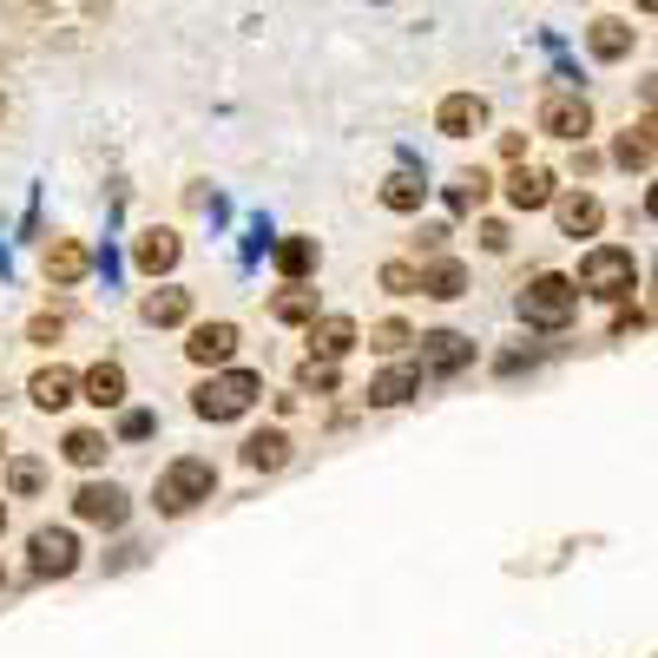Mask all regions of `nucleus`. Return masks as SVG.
<instances>
[{
	"mask_svg": "<svg viewBox=\"0 0 658 658\" xmlns=\"http://www.w3.org/2000/svg\"><path fill=\"white\" fill-rule=\"evenodd\" d=\"M231 349H237V323H198V330H191V343H185V356H191L198 369L231 363Z\"/></svg>",
	"mask_w": 658,
	"mask_h": 658,
	"instance_id": "1a4fd4ad",
	"label": "nucleus"
},
{
	"mask_svg": "<svg viewBox=\"0 0 658 658\" xmlns=\"http://www.w3.org/2000/svg\"><path fill=\"white\" fill-rule=\"evenodd\" d=\"M573 310H580V290H573V277H560V270H547V277H534V283L521 290V316H527L534 330H567Z\"/></svg>",
	"mask_w": 658,
	"mask_h": 658,
	"instance_id": "f257e3e1",
	"label": "nucleus"
},
{
	"mask_svg": "<svg viewBox=\"0 0 658 658\" xmlns=\"http://www.w3.org/2000/svg\"><path fill=\"white\" fill-rule=\"evenodd\" d=\"M86 270H92L86 244H73V237H53V244H46V283H79Z\"/></svg>",
	"mask_w": 658,
	"mask_h": 658,
	"instance_id": "9b49d317",
	"label": "nucleus"
},
{
	"mask_svg": "<svg viewBox=\"0 0 658 658\" xmlns=\"http://www.w3.org/2000/svg\"><path fill=\"white\" fill-rule=\"evenodd\" d=\"M132 257H138V270H145V277H158V270H171V264H178V237H171V231H145Z\"/></svg>",
	"mask_w": 658,
	"mask_h": 658,
	"instance_id": "4468645a",
	"label": "nucleus"
},
{
	"mask_svg": "<svg viewBox=\"0 0 658 658\" xmlns=\"http://www.w3.org/2000/svg\"><path fill=\"white\" fill-rule=\"evenodd\" d=\"M211 488H218V468L198 461V455H185V461H171V468L158 475V508H165V514H185V508L211 501Z\"/></svg>",
	"mask_w": 658,
	"mask_h": 658,
	"instance_id": "7ed1b4c3",
	"label": "nucleus"
},
{
	"mask_svg": "<svg viewBox=\"0 0 658 658\" xmlns=\"http://www.w3.org/2000/svg\"><path fill=\"white\" fill-rule=\"evenodd\" d=\"M0 112H7V105H0Z\"/></svg>",
	"mask_w": 658,
	"mask_h": 658,
	"instance_id": "e433bc0d",
	"label": "nucleus"
},
{
	"mask_svg": "<svg viewBox=\"0 0 658 658\" xmlns=\"http://www.w3.org/2000/svg\"><path fill=\"white\" fill-rule=\"evenodd\" d=\"M73 567H79V540L66 527H40L33 534V573L40 580H66Z\"/></svg>",
	"mask_w": 658,
	"mask_h": 658,
	"instance_id": "39448f33",
	"label": "nucleus"
},
{
	"mask_svg": "<svg viewBox=\"0 0 658 658\" xmlns=\"http://www.w3.org/2000/svg\"><path fill=\"white\" fill-rule=\"evenodd\" d=\"M560 224H567V237H593L606 224V211H600V198L573 191V198H560Z\"/></svg>",
	"mask_w": 658,
	"mask_h": 658,
	"instance_id": "ddd939ff",
	"label": "nucleus"
},
{
	"mask_svg": "<svg viewBox=\"0 0 658 658\" xmlns=\"http://www.w3.org/2000/svg\"><path fill=\"white\" fill-rule=\"evenodd\" d=\"M0 534H7V501H0Z\"/></svg>",
	"mask_w": 658,
	"mask_h": 658,
	"instance_id": "c9c22d12",
	"label": "nucleus"
},
{
	"mask_svg": "<svg viewBox=\"0 0 658 658\" xmlns=\"http://www.w3.org/2000/svg\"><path fill=\"white\" fill-rule=\"evenodd\" d=\"M185 316H191V290H152V297H145V323L171 330V323H185Z\"/></svg>",
	"mask_w": 658,
	"mask_h": 658,
	"instance_id": "a211bd4d",
	"label": "nucleus"
},
{
	"mask_svg": "<svg viewBox=\"0 0 658 658\" xmlns=\"http://www.w3.org/2000/svg\"><path fill=\"white\" fill-rule=\"evenodd\" d=\"M277 270H283V277L316 270V244H310V237H283V244H277Z\"/></svg>",
	"mask_w": 658,
	"mask_h": 658,
	"instance_id": "b1692460",
	"label": "nucleus"
},
{
	"mask_svg": "<svg viewBox=\"0 0 658 658\" xmlns=\"http://www.w3.org/2000/svg\"><path fill=\"white\" fill-rule=\"evenodd\" d=\"M244 461H250V468H283V461H290V442H283L277 428H270V435H250V442H244Z\"/></svg>",
	"mask_w": 658,
	"mask_h": 658,
	"instance_id": "5701e85b",
	"label": "nucleus"
},
{
	"mask_svg": "<svg viewBox=\"0 0 658 658\" xmlns=\"http://www.w3.org/2000/svg\"><path fill=\"white\" fill-rule=\"evenodd\" d=\"M40 481H46L40 461H13V468H7V488H13V494H40Z\"/></svg>",
	"mask_w": 658,
	"mask_h": 658,
	"instance_id": "7c9ffc66",
	"label": "nucleus"
},
{
	"mask_svg": "<svg viewBox=\"0 0 658 658\" xmlns=\"http://www.w3.org/2000/svg\"><path fill=\"white\" fill-rule=\"evenodd\" d=\"M587 46H593L600 59H626V53H633V26H626V20H593Z\"/></svg>",
	"mask_w": 658,
	"mask_h": 658,
	"instance_id": "dca6fc26",
	"label": "nucleus"
},
{
	"mask_svg": "<svg viewBox=\"0 0 658 658\" xmlns=\"http://www.w3.org/2000/svg\"><path fill=\"white\" fill-rule=\"evenodd\" d=\"M145 435H152V415H145V409H138V415H125V442H145Z\"/></svg>",
	"mask_w": 658,
	"mask_h": 658,
	"instance_id": "72a5a7b5",
	"label": "nucleus"
},
{
	"mask_svg": "<svg viewBox=\"0 0 658 658\" xmlns=\"http://www.w3.org/2000/svg\"><path fill=\"white\" fill-rule=\"evenodd\" d=\"M468 356H475V343H468V336H455V330L422 336V363H428V369H461Z\"/></svg>",
	"mask_w": 658,
	"mask_h": 658,
	"instance_id": "f8f14e48",
	"label": "nucleus"
},
{
	"mask_svg": "<svg viewBox=\"0 0 658 658\" xmlns=\"http://www.w3.org/2000/svg\"><path fill=\"white\" fill-rule=\"evenodd\" d=\"M73 389H79V382H73V369H59V363L33 376V402H40V409H66V402H73Z\"/></svg>",
	"mask_w": 658,
	"mask_h": 658,
	"instance_id": "6ab92c4d",
	"label": "nucleus"
},
{
	"mask_svg": "<svg viewBox=\"0 0 658 658\" xmlns=\"http://www.w3.org/2000/svg\"><path fill=\"white\" fill-rule=\"evenodd\" d=\"M409 343H415L409 323H376V330H369V349H389V356H395V349H409Z\"/></svg>",
	"mask_w": 658,
	"mask_h": 658,
	"instance_id": "c756f323",
	"label": "nucleus"
},
{
	"mask_svg": "<svg viewBox=\"0 0 658 658\" xmlns=\"http://www.w3.org/2000/svg\"><path fill=\"white\" fill-rule=\"evenodd\" d=\"M508 204H514V211H540V204H554V171H540V165H514V178H508Z\"/></svg>",
	"mask_w": 658,
	"mask_h": 658,
	"instance_id": "9d476101",
	"label": "nucleus"
},
{
	"mask_svg": "<svg viewBox=\"0 0 658 658\" xmlns=\"http://www.w3.org/2000/svg\"><path fill=\"white\" fill-rule=\"evenodd\" d=\"M620 165H639V171L653 165V125H639V132L620 138Z\"/></svg>",
	"mask_w": 658,
	"mask_h": 658,
	"instance_id": "bb28decb",
	"label": "nucleus"
},
{
	"mask_svg": "<svg viewBox=\"0 0 658 658\" xmlns=\"http://www.w3.org/2000/svg\"><path fill=\"white\" fill-rule=\"evenodd\" d=\"M270 316H277V323H316V297H310V290H283V297L270 303Z\"/></svg>",
	"mask_w": 658,
	"mask_h": 658,
	"instance_id": "a878e982",
	"label": "nucleus"
},
{
	"mask_svg": "<svg viewBox=\"0 0 658 658\" xmlns=\"http://www.w3.org/2000/svg\"><path fill=\"white\" fill-rule=\"evenodd\" d=\"M26 336H33V343H59V316H33Z\"/></svg>",
	"mask_w": 658,
	"mask_h": 658,
	"instance_id": "473e14b6",
	"label": "nucleus"
},
{
	"mask_svg": "<svg viewBox=\"0 0 658 658\" xmlns=\"http://www.w3.org/2000/svg\"><path fill=\"white\" fill-rule=\"evenodd\" d=\"M303 389H316V395H323V389H336V363H330V356H323V363H310V369H303Z\"/></svg>",
	"mask_w": 658,
	"mask_h": 658,
	"instance_id": "2f4dec72",
	"label": "nucleus"
},
{
	"mask_svg": "<svg viewBox=\"0 0 658 658\" xmlns=\"http://www.w3.org/2000/svg\"><path fill=\"white\" fill-rule=\"evenodd\" d=\"M633 277H639L633 250H593V257L580 264V283H573V290H593V297H626V290H633Z\"/></svg>",
	"mask_w": 658,
	"mask_h": 658,
	"instance_id": "20e7f679",
	"label": "nucleus"
},
{
	"mask_svg": "<svg viewBox=\"0 0 658 658\" xmlns=\"http://www.w3.org/2000/svg\"><path fill=\"white\" fill-rule=\"evenodd\" d=\"M481 244H488V250H508V224H481Z\"/></svg>",
	"mask_w": 658,
	"mask_h": 658,
	"instance_id": "f704fd0d",
	"label": "nucleus"
},
{
	"mask_svg": "<svg viewBox=\"0 0 658 658\" xmlns=\"http://www.w3.org/2000/svg\"><path fill=\"white\" fill-rule=\"evenodd\" d=\"M415 395V369H382L376 382H369V402L376 409H395V402H409Z\"/></svg>",
	"mask_w": 658,
	"mask_h": 658,
	"instance_id": "aec40b11",
	"label": "nucleus"
},
{
	"mask_svg": "<svg viewBox=\"0 0 658 658\" xmlns=\"http://www.w3.org/2000/svg\"><path fill=\"white\" fill-rule=\"evenodd\" d=\"M310 343H316V349H323V356H330V363H336V356H343V349H349V343H356V323H349V316H323V323H316V336H310Z\"/></svg>",
	"mask_w": 658,
	"mask_h": 658,
	"instance_id": "4be33fe9",
	"label": "nucleus"
},
{
	"mask_svg": "<svg viewBox=\"0 0 658 658\" xmlns=\"http://www.w3.org/2000/svg\"><path fill=\"white\" fill-rule=\"evenodd\" d=\"M435 125H442L448 138H475V132L488 125V105H481L475 92H448V99L435 105Z\"/></svg>",
	"mask_w": 658,
	"mask_h": 658,
	"instance_id": "6e6552de",
	"label": "nucleus"
},
{
	"mask_svg": "<svg viewBox=\"0 0 658 658\" xmlns=\"http://www.w3.org/2000/svg\"><path fill=\"white\" fill-rule=\"evenodd\" d=\"M73 514L92 521V527H125V494H119L112 481H86V488L73 494Z\"/></svg>",
	"mask_w": 658,
	"mask_h": 658,
	"instance_id": "423d86ee",
	"label": "nucleus"
},
{
	"mask_svg": "<svg viewBox=\"0 0 658 658\" xmlns=\"http://www.w3.org/2000/svg\"><path fill=\"white\" fill-rule=\"evenodd\" d=\"M257 395H264V382H257L250 369H224V376H211V382L191 395V409H198L204 422H237Z\"/></svg>",
	"mask_w": 658,
	"mask_h": 658,
	"instance_id": "f03ea898",
	"label": "nucleus"
},
{
	"mask_svg": "<svg viewBox=\"0 0 658 658\" xmlns=\"http://www.w3.org/2000/svg\"><path fill=\"white\" fill-rule=\"evenodd\" d=\"M86 402H99V409H119V402H125V369H119V363H99V369H86Z\"/></svg>",
	"mask_w": 658,
	"mask_h": 658,
	"instance_id": "2eb2a0df",
	"label": "nucleus"
},
{
	"mask_svg": "<svg viewBox=\"0 0 658 658\" xmlns=\"http://www.w3.org/2000/svg\"><path fill=\"white\" fill-rule=\"evenodd\" d=\"M481 198H488V178H481V171H468V178H461V185L448 191V204H455V211H475Z\"/></svg>",
	"mask_w": 658,
	"mask_h": 658,
	"instance_id": "cd10ccee",
	"label": "nucleus"
},
{
	"mask_svg": "<svg viewBox=\"0 0 658 658\" xmlns=\"http://www.w3.org/2000/svg\"><path fill=\"white\" fill-rule=\"evenodd\" d=\"M382 290L409 297V290H422V270H415V264H382Z\"/></svg>",
	"mask_w": 658,
	"mask_h": 658,
	"instance_id": "c85d7f7f",
	"label": "nucleus"
},
{
	"mask_svg": "<svg viewBox=\"0 0 658 658\" xmlns=\"http://www.w3.org/2000/svg\"><path fill=\"white\" fill-rule=\"evenodd\" d=\"M66 461H73V468H99V461H105V435L73 428V435H66Z\"/></svg>",
	"mask_w": 658,
	"mask_h": 658,
	"instance_id": "393cba45",
	"label": "nucleus"
},
{
	"mask_svg": "<svg viewBox=\"0 0 658 658\" xmlns=\"http://www.w3.org/2000/svg\"><path fill=\"white\" fill-rule=\"evenodd\" d=\"M422 191H428V185H422L415 171H395V178L382 185V204H389V211H422Z\"/></svg>",
	"mask_w": 658,
	"mask_h": 658,
	"instance_id": "412c9836",
	"label": "nucleus"
},
{
	"mask_svg": "<svg viewBox=\"0 0 658 658\" xmlns=\"http://www.w3.org/2000/svg\"><path fill=\"white\" fill-rule=\"evenodd\" d=\"M540 132H554V138H587V132H593V112H587V99H573V92H554V99L540 105Z\"/></svg>",
	"mask_w": 658,
	"mask_h": 658,
	"instance_id": "0eeeda50",
	"label": "nucleus"
},
{
	"mask_svg": "<svg viewBox=\"0 0 658 658\" xmlns=\"http://www.w3.org/2000/svg\"><path fill=\"white\" fill-rule=\"evenodd\" d=\"M422 290H428V297H442V303H455V297L468 290V270H461L455 257H442V264H428V270H422Z\"/></svg>",
	"mask_w": 658,
	"mask_h": 658,
	"instance_id": "f3484780",
	"label": "nucleus"
}]
</instances>
